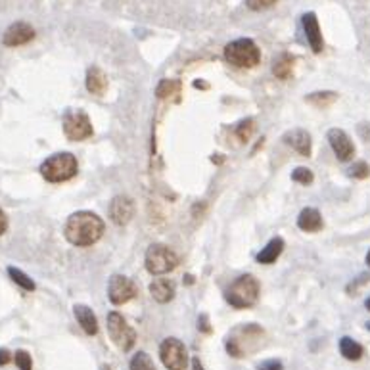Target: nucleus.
Instances as JSON below:
<instances>
[{"label": "nucleus", "mask_w": 370, "mask_h": 370, "mask_svg": "<svg viewBox=\"0 0 370 370\" xmlns=\"http://www.w3.org/2000/svg\"><path fill=\"white\" fill-rule=\"evenodd\" d=\"M192 370H204V364H202V361L197 357L192 359Z\"/></svg>", "instance_id": "nucleus-37"}, {"label": "nucleus", "mask_w": 370, "mask_h": 370, "mask_svg": "<svg viewBox=\"0 0 370 370\" xmlns=\"http://www.w3.org/2000/svg\"><path fill=\"white\" fill-rule=\"evenodd\" d=\"M257 370H284V364L276 359H269L263 361L261 364H257Z\"/></svg>", "instance_id": "nucleus-31"}, {"label": "nucleus", "mask_w": 370, "mask_h": 370, "mask_svg": "<svg viewBox=\"0 0 370 370\" xmlns=\"http://www.w3.org/2000/svg\"><path fill=\"white\" fill-rule=\"evenodd\" d=\"M326 139L330 142V148L332 152L336 154V157L340 161H349V159H353L355 156V146L351 139H349V134H347L344 129H330L328 134H326Z\"/></svg>", "instance_id": "nucleus-10"}, {"label": "nucleus", "mask_w": 370, "mask_h": 370, "mask_svg": "<svg viewBox=\"0 0 370 370\" xmlns=\"http://www.w3.org/2000/svg\"><path fill=\"white\" fill-rule=\"evenodd\" d=\"M134 215V202L129 196H116L109 204V219L117 227L129 224Z\"/></svg>", "instance_id": "nucleus-11"}, {"label": "nucleus", "mask_w": 370, "mask_h": 370, "mask_svg": "<svg viewBox=\"0 0 370 370\" xmlns=\"http://www.w3.org/2000/svg\"><path fill=\"white\" fill-rule=\"evenodd\" d=\"M104 229H106V224L102 221V217L92 211H77V213L69 215L64 234L69 244L85 247L96 244L102 238Z\"/></svg>", "instance_id": "nucleus-1"}, {"label": "nucleus", "mask_w": 370, "mask_h": 370, "mask_svg": "<svg viewBox=\"0 0 370 370\" xmlns=\"http://www.w3.org/2000/svg\"><path fill=\"white\" fill-rule=\"evenodd\" d=\"M85 85H87V91L91 92V94L102 96V94L107 91L106 73H104V71L96 66L89 67V71H87V79H85Z\"/></svg>", "instance_id": "nucleus-18"}, {"label": "nucleus", "mask_w": 370, "mask_h": 370, "mask_svg": "<svg viewBox=\"0 0 370 370\" xmlns=\"http://www.w3.org/2000/svg\"><path fill=\"white\" fill-rule=\"evenodd\" d=\"M364 282H369V276H367V274H361V276H359V280H357V282H351V284H349V286H347V292H349V294H351V292H357V288H359V286H362V284H364Z\"/></svg>", "instance_id": "nucleus-34"}, {"label": "nucleus", "mask_w": 370, "mask_h": 370, "mask_svg": "<svg viewBox=\"0 0 370 370\" xmlns=\"http://www.w3.org/2000/svg\"><path fill=\"white\" fill-rule=\"evenodd\" d=\"M159 359L167 370H186L188 349L177 337H165L159 346Z\"/></svg>", "instance_id": "nucleus-7"}, {"label": "nucleus", "mask_w": 370, "mask_h": 370, "mask_svg": "<svg viewBox=\"0 0 370 370\" xmlns=\"http://www.w3.org/2000/svg\"><path fill=\"white\" fill-rule=\"evenodd\" d=\"M303 29H305V37H307V41H309V46L312 49L315 54H319L324 49V41H322V33H321V27H319V19L317 16L309 12V14H305L303 16Z\"/></svg>", "instance_id": "nucleus-14"}, {"label": "nucleus", "mask_w": 370, "mask_h": 370, "mask_svg": "<svg viewBox=\"0 0 370 370\" xmlns=\"http://www.w3.org/2000/svg\"><path fill=\"white\" fill-rule=\"evenodd\" d=\"M10 361H12V355L8 349H0V367H6Z\"/></svg>", "instance_id": "nucleus-36"}, {"label": "nucleus", "mask_w": 370, "mask_h": 370, "mask_svg": "<svg viewBox=\"0 0 370 370\" xmlns=\"http://www.w3.org/2000/svg\"><path fill=\"white\" fill-rule=\"evenodd\" d=\"M224 60L234 67H255L261 62V50L252 39H236L224 46Z\"/></svg>", "instance_id": "nucleus-4"}, {"label": "nucleus", "mask_w": 370, "mask_h": 370, "mask_svg": "<svg viewBox=\"0 0 370 370\" xmlns=\"http://www.w3.org/2000/svg\"><path fill=\"white\" fill-rule=\"evenodd\" d=\"M340 353L344 355V359H347V361H359L364 353V349L359 342H355L353 337L344 336L340 340Z\"/></svg>", "instance_id": "nucleus-20"}, {"label": "nucleus", "mask_w": 370, "mask_h": 370, "mask_svg": "<svg viewBox=\"0 0 370 370\" xmlns=\"http://www.w3.org/2000/svg\"><path fill=\"white\" fill-rule=\"evenodd\" d=\"M312 179H315L312 171L307 169V167H297V169H294V173H292V181L299 182V184H311Z\"/></svg>", "instance_id": "nucleus-28"}, {"label": "nucleus", "mask_w": 370, "mask_h": 370, "mask_svg": "<svg viewBox=\"0 0 370 370\" xmlns=\"http://www.w3.org/2000/svg\"><path fill=\"white\" fill-rule=\"evenodd\" d=\"M35 39V29L29 24L25 21H16L12 24L4 31V37H2V42L6 46H21V44H27L29 41Z\"/></svg>", "instance_id": "nucleus-12"}, {"label": "nucleus", "mask_w": 370, "mask_h": 370, "mask_svg": "<svg viewBox=\"0 0 370 370\" xmlns=\"http://www.w3.org/2000/svg\"><path fill=\"white\" fill-rule=\"evenodd\" d=\"M224 299L234 309H249L259 299V282L252 274H242L227 288Z\"/></svg>", "instance_id": "nucleus-2"}, {"label": "nucleus", "mask_w": 370, "mask_h": 370, "mask_svg": "<svg viewBox=\"0 0 370 370\" xmlns=\"http://www.w3.org/2000/svg\"><path fill=\"white\" fill-rule=\"evenodd\" d=\"M8 274H10V279L14 280L19 288H24L25 292H33L35 290V282L29 279L24 271H19V269H16V267H8Z\"/></svg>", "instance_id": "nucleus-24"}, {"label": "nucleus", "mask_w": 370, "mask_h": 370, "mask_svg": "<svg viewBox=\"0 0 370 370\" xmlns=\"http://www.w3.org/2000/svg\"><path fill=\"white\" fill-rule=\"evenodd\" d=\"M347 175H349V177H353V179H359V181L367 179V177H370L369 164H364V161H357V164H353L349 169H347Z\"/></svg>", "instance_id": "nucleus-26"}, {"label": "nucleus", "mask_w": 370, "mask_h": 370, "mask_svg": "<svg viewBox=\"0 0 370 370\" xmlns=\"http://www.w3.org/2000/svg\"><path fill=\"white\" fill-rule=\"evenodd\" d=\"M337 100V92L332 91H321V92H311L309 96H305V102H309L315 107H328L332 106Z\"/></svg>", "instance_id": "nucleus-23"}, {"label": "nucleus", "mask_w": 370, "mask_h": 370, "mask_svg": "<svg viewBox=\"0 0 370 370\" xmlns=\"http://www.w3.org/2000/svg\"><path fill=\"white\" fill-rule=\"evenodd\" d=\"M107 334L121 351H131L136 344V332L125 321L121 312L112 311L107 315Z\"/></svg>", "instance_id": "nucleus-6"}, {"label": "nucleus", "mask_w": 370, "mask_h": 370, "mask_svg": "<svg viewBox=\"0 0 370 370\" xmlns=\"http://www.w3.org/2000/svg\"><path fill=\"white\" fill-rule=\"evenodd\" d=\"M6 231H8V217H6V213L0 209V236H2Z\"/></svg>", "instance_id": "nucleus-35"}, {"label": "nucleus", "mask_w": 370, "mask_h": 370, "mask_svg": "<svg viewBox=\"0 0 370 370\" xmlns=\"http://www.w3.org/2000/svg\"><path fill=\"white\" fill-rule=\"evenodd\" d=\"M272 73H274V77L282 79V81H288L290 77H292V73H294V56L282 54L279 60H274Z\"/></svg>", "instance_id": "nucleus-21"}, {"label": "nucleus", "mask_w": 370, "mask_h": 370, "mask_svg": "<svg viewBox=\"0 0 370 370\" xmlns=\"http://www.w3.org/2000/svg\"><path fill=\"white\" fill-rule=\"evenodd\" d=\"M181 81L179 79H164V81H159L156 89L157 98L161 100H169L177 96V94H181Z\"/></svg>", "instance_id": "nucleus-22"}, {"label": "nucleus", "mask_w": 370, "mask_h": 370, "mask_svg": "<svg viewBox=\"0 0 370 370\" xmlns=\"http://www.w3.org/2000/svg\"><path fill=\"white\" fill-rule=\"evenodd\" d=\"M14 361L19 370H33V361H31V355L27 353L25 349H17L14 353Z\"/></svg>", "instance_id": "nucleus-27"}, {"label": "nucleus", "mask_w": 370, "mask_h": 370, "mask_svg": "<svg viewBox=\"0 0 370 370\" xmlns=\"http://www.w3.org/2000/svg\"><path fill=\"white\" fill-rule=\"evenodd\" d=\"M282 252H284V240L276 236V238H272L271 242L257 254V263L272 265L279 259Z\"/></svg>", "instance_id": "nucleus-19"}, {"label": "nucleus", "mask_w": 370, "mask_h": 370, "mask_svg": "<svg viewBox=\"0 0 370 370\" xmlns=\"http://www.w3.org/2000/svg\"><path fill=\"white\" fill-rule=\"evenodd\" d=\"M79 171L77 165V157L69 152H60L50 156L46 161H42L41 165V175L49 182H66L69 179H73Z\"/></svg>", "instance_id": "nucleus-3"}, {"label": "nucleus", "mask_w": 370, "mask_h": 370, "mask_svg": "<svg viewBox=\"0 0 370 370\" xmlns=\"http://www.w3.org/2000/svg\"><path fill=\"white\" fill-rule=\"evenodd\" d=\"M92 123L82 109H69L64 116V134L73 142H81L92 136Z\"/></svg>", "instance_id": "nucleus-8"}, {"label": "nucleus", "mask_w": 370, "mask_h": 370, "mask_svg": "<svg viewBox=\"0 0 370 370\" xmlns=\"http://www.w3.org/2000/svg\"><path fill=\"white\" fill-rule=\"evenodd\" d=\"M254 129H255L254 119H246V121H242V123H238V127H236V136H238L242 142H246V140H249V136H252Z\"/></svg>", "instance_id": "nucleus-29"}, {"label": "nucleus", "mask_w": 370, "mask_h": 370, "mask_svg": "<svg viewBox=\"0 0 370 370\" xmlns=\"http://www.w3.org/2000/svg\"><path fill=\"white\" fill-rule=\"evenodd\" d=\"M131 370H156V364L152 361V357H150L146 351H139V353H134V357L131 359Z\"/></svg>", "instance_id": "nucleus-25"}, {"label": "nucleus", "mask_w": 370, "mask_h": 370, "mask_svg": "<svg viewBox=\"0 0 370 370\" xmlns=\"http://www.w3.org/2000/svg\"><path fill=\"white\" fill-rule=\"evenodd\" d=\"M276 4V0H246V6L254 12H261V10L271 8Z\"/></svg>", "instance_id": "nucleus-30"}, {"label": "nucleus", "mask_w": 370, "mask_h": 370, "mask_svg": "<svg viewBox=\"0 0 370 370\" xmlns=\"http://www.w3.org/2000/svg\"><path fill=\"white\" fill-rule=\"evenodd\" d=\"M367 265L370 267V249H369V254H367Z\"/></svg>", "instance_id": "nucleus-39"}, {"label": "nucleus", "mask_w": 370, "mask_h": 370, "mask_svg": "<svg viewBox=\"0 0 370 370\" xmlns=\"http://www.w3.org/2000/svg\"><path fill=\"white\" fill-rule=\"evenodd\" d=\"M364 307H367V309H369V311H370V297H369V299H367V301H364Z\"/></svg>", "instance_id": "nucleus-38"}, {"label": "nucleus", "mask_w": 370, "mask_h": 370, "mask_svg": "<svg viewBox=\"0 0 370 370\" xmlns=\"http://www.w3.org/2000/svg\"><path fill=\"white\" fill-rule=\"evenodd\" d=\"M136 296V284L129 276L114 274L107 282V297L114 305H123Z\"/></svg>", "instance_id": "nucleus-9"}, {"label": "nucleus", "mask_w": 370, "mask_h": 370, "mask_svg": "<svg viewBox=\"0 0 370 370\" xmlns=\"http://www.w3.org/2000/svg\"><path fill=\"white\" fill-rule=\"evenodd\" d=\"M282 142L288 144V146H292L299 156L311 157L312 140L311 134L305 131V129H290V131H286L282 134Z\"/></svg>", "instance_id": "nucleus-13"}, {"label": "nucleus", "mask_w": 370, "mask_h": 370, "mask_svg": "<svg viewBox=\"0 0 370 370\" xmlns=\"http://www.w3.org/2000/svg\"><path fill=\"white\" fill-rule=\"evenodd\" d=\"M177 294V284L171 279H156L150 284V296L157 303H169Z\"/></svg>", "instance_id": "nucleus-15"}, {"label": "nucleus", "mask_w": 370, "mask_h": 370, "mask_svg": "<svg viewBox=\"0 0 370 370\" xmlns=\"http://www.w3.org/2000/svg\"><path fill=\"white\" fill-rule=\"evenodd\" d=\"M322 215L315 207H305L301 213L297 215V227L303 232H319L322 229Z\"/></svg>", "instance_id": "nucleus-17"}, {"label": "nucleus", "mask_w": 370, "mask_h": 370, "mask_svg": "<svg viewBox=\"0 0 370 370\" xmlns=\"http://www.w3.org/2000/svg\"><path fill=\"white\" fill-rule=\"evenodd\" d=\"M197 330H202L204 334H209V332H211L209 317H207V315H200V319H197Z\"/></svg>", "instance_id": "nucleus-32"}, {"label": "nucleus", "mask_w": 370, "mask_h": 370, "mask_svg": "<svg viewBox=\"0 0 370 370\" xmlns=\"http://www.w3.org/2000/svg\"><path fill=\"white\" fill-rule=\"evenodd\" d=\"M146 269H148L150 274H167L173 269H177L179 265V257L175 254L171 247L164 246V244H152V246L146 249Z\"/></svg>", "instance_id": "nucleus-5"}, {"label": "nucleus", "mask_w": 370, "mask_h": 370, "mask_svg": "<svg viewBox=\"0 0 370 370\" xmlns=\"http://www.w3.org/2000/svg\"><path fill=\"white\" fill-rule=\"evenodd\" d=\"M75 319L81 324V328L85 330V334L89 336H96L98 334V321H96V315L92 312V309L89 305L77 303L73 307Z\"/></svg>", "instance_id": "nucleus-16"}, {"label": "nucleus", "mask_w": 370, "mask_h": 370, "mask_svg": "<svg viewBox=\"0 0 370 370\" xmlns=\"http://www.w3.org/2000/svg\"><path fill=\"white\" fill-rule=\"evenodd\" d=\"M357 132L362 140L370 142V123H359L357 125Z\"/></svg>", "instance_id": "nucleus-33"}]
</instances>
